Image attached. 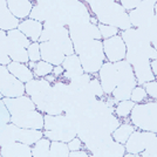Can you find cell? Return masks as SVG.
Masks as SVG:
<instances>
[{
  "instance_id": "45",
  "label": "cell",
  "mask_w": 157,
  "mask_h": 157,
  "mask_svg": "<svg viewBox=\"0 0 157 157\" xmlns=\"http://www.w3.org/2000/svg\"><path fill=\"white\" fill-rule=\"evenodd\" d=\"M155 15H157V0H156V4H155Z\"/></svg>"
},
{
  "instance_id": "19",
  "label": "cell",
  "mask_w": 157,
  "mask_h": 157,
  "mask_svg": "<svg viewBox=\"0 0 157 157\" xmlns=\"http://www.w3.org/2000/svg\"><path fill=\"white\" fill-rule=\"evenodd\" d=\"M0 154L2 157H31L32 145L15 141L13 143L0 147Z\"/></svg>"
},
{
  "instance_id": "32",
  "label": "cell",
  "mask_w": 157,
  "mask_h": 157,
  "mask_svg": "<svg viewBox=\"0 0 157 157\" xmlns=\"http://www.w3.org/2000/svg\"><path fill=\"white\" fill-rule=\"evenodd\" d=\"M98 27L100 29V33H101V36L102 39H108V38H111V36H115L120 34V29L116 28L114 26H110V25H105V24H98Z\"/></svg>"
},
{
  "instance_id": "37",
  "label": "cell",
  "mask_w": 157,
  "mask_h": 157,
  "mask_svg": "<svg viewBox=\"0 0 157 157\" xmlns=\"http://www.w3.org/2000/svg\"><path fill=\"white\" fill-rule=\"evenodd\" d=\"M141 156L143 157H157V134L150 144L147 147V149L141 152Z\"/></svg>"
},
{
  "instance_id": "7",
  "label": "cell",
  "mask_w": 157,
  "mask_h": 157,
  "mask_svg": "<svg viewBox=\"0 0 157 157\" xmlns=\"http://www.w3.org/2000/svg\"><path fill=\"white\" fill-rule=\"evenodd\" d=\"M130 121L140 130L157 134V102L136 103L130 113Z\"/></svg>"
},
{
  "instance_id": "30",
  "label": "cell",
  "mask_w": 157,
  "mask_h": 157,
  "mask_svg": "<svg viewBox=\"0 0 157 157\" xmlns=\"http://www.w3.org/2000/svg\"><path fill=\"white\" fill-rule=\"evenodd\" d=\"M95 74H89V73H83L82 75L76 76L75 78H73L69 81V85L72 86V88L74 90H78V89H83L85 87L88 86L89 81L92 80V78Z\"/></svg>"
},
{
  "instance_id": "33",
  "label": "cell",
  "mask_w": 157,
  "mask_h": 157,
  "mask_svg": "<svg viewBox=\"0 0 157 157\" xmlns=\"http://www.w3.org/2000/svg\"><path fill=\"white\" fill-rule=\"evenodd\" d=\"M147 98H148V94L145 92L143 86L137 85L132 90H131L130 100L132 102H135V103H141V102H143Z\"/></svg>"
},
{
  "instance_id": "38",
  "label": "cell",
  "mask_w": 157,
  "mask_h": 157,
  "mask_svg": "<svg viewBox=\"0 0 157 157\" xmlns=\"http://www.w3.org/2000/svg\"><path fill=\"white\" fill-rule=\"evenodd\" d=\"M0 121L4 123H10L11 122V114L7 109L6 105L2 98H0Z\"/></svg>"
},
{
  "instance_id": "15",
  "label": "cell",
  "mask_w": 157,
  "mask_h": 157,
  "mask_svg": "<svg viewBox=\"0 0 157 157\" xmlns=\"http://www.w3.org/2000/svg\"><path fill=\"white\" fill-rule=\"evenodd\" d=\"M155 4L156 0H142L135 10L128 12L132 27L138 28L155 15Z\"/></svg>"
},
{
  "instance_id": "6",
  "label": "cell",
  "mask_w": 157,
  "mask_h": 157,
  "mask_svg": "<svg viewBox=\"0 0 157 157\" xmlns=\"http://www.w3.org/2000/svg\"><path fill=\"white\" fill-rule=\"evenodd\" d=\"M75 53L78 55L85 73L89 74H98L100 68L107 61L102 40L88 41L87 44L76 48Z\"/></svg>"
},
{
  "instance_id": "36",
  "label": "cell",
  "mask_w": 157,
  "mask_h": 157,
  "mask_svg": "<svg viewBox=\"0 0 157 157\" xmlns=\"http://www.w3.org/2000/svg\"><path fill=\"white\" fill-rule=\"evenodd\" d=\"M145 89V92L148 94V96L154 100H157V81L152 80V81H148L142 85Z\"/></svg>"
},
{
  "instance_id": "31",
  "label": "cell",
  "mask_w": 157,
  "mask_h": 157,
  "mask_svg": "<svg viewBox=\"0 0 157 157\" xmlns=\"http://www.w3.org/2000/svg\"><path fill=\"white\" fill-rule=\"evenodd\" d=\"M88 88H89V90H90L98 98H103L105 96V92H103V88H102L101 82H100V78H98L96 74H95L92 78V80L89 81Z\"/></svg>"
},
{
  "instance_id": "2",
  "label": "cell",
  "mask_w": 157,
  "mask_h": 157,
  "mask_svg": "<svg viewBox=\"0 0 157 157\" xmlns=\"http://www.w3.org/2000/svg\"><path fill=\"white\" fill-rule=\"evenodd\" d=\"M2 100L11 114V123L19 128L44 129L45 117L28 95L25 94L18 98H2Z\"/></svg>"
},
{
  "instance_id": "26",
  "label": "cell",
  "mask_w": 157,
  "mask_h": 157,
  "mask_svg": "<svg viewBox=\"0 0 157 157\" xmlns=\"http://www.w3.org/2000/svg\"><path fill=\"white\" fill-rule=\"evenodd\" d=\"M69 148L66 142L61 141H52L49 148V157H68L69 156Z\"/></svg>"
},
{
  "instance_id": "28",
  "label": "cell",
  "mask_w": 157,
  "mask_h": 157,
  "mask_svg": "<svg viewBox=\"0 0 157 157\" xmlns=\"http://www.w3.org/2000/svg\"><path fill=\"white\" fill-rule=\"evenodd\" d=\"M136 105L135 102H132L130 98L129 100H123L117 102V105L115 107V115L118 118H127L128 116H130V113L134 108V105Z\"/></svg>"
},
{
  "instance_id": "39",
  "label": "cell",
  "mask_w": 157,
  "mask_h": 157,
  "mask_svg": "<svg viewBox=\"0 0 157 157\" xmlns=\"http://www.w3.org/2000/svg\"><path fill=\"white\" fill-rule=\"evenodd\" d=\"M141 1L142 0H118L121 6L123 7L127 12H130L132 10H135L141 4Z\"/></svg>"
},
{
  "instance_id": "44",
  "label": "cell",
  "mask_w": 157,
  "mask_h": 157,
  "mask_svg": "<svg viewBox=\"0 0 157 157\" xmlns=\"http://www.w3.org/2000/svg\"><path fill=\"white\" fill-rule=\"evenodd\" d=\"M45 78H46L48 82H51V83H54V82L56 81V78H55V76H54L53 74H52V75H51V74L46 75V76H45Z\"/></svg>"
},
{
  "instance_id": "46",
  "label": "cell",
  "mask_w": 157,
  "mask_h": 157,
  "mask_svg": "<svg viewBox=\"0 0 157 157\" xmlns=\"http://www.w3.org/2000/svg\"><path fill=\"white\" fill-rule=\"evenodd\" d=\"M82 1H83V2H86V4H89L92 0H82Z\"/></svg>"
},
{
  "instance_id": "16",
  "label": "cell",
  "mask_w": 157,
  "mask_h": 157,
  "mask_svg": "<svg viewBox=\"0 0 157 157\" xmlns=\"http://www.w3.org/2000/svg\"><path fill=\"white\" fill-rule=\"evenodd\" d=\"M40 44V54H41V60L49 62L54 66L62 65L63 60L66 58V54L60 47L53 42V41H44Z\"/></svg>"
},
{
  "instance_id": "18",
  "label": "cell",
  "mask_w": 157,
  "mask_h": 157,
  "mask_svg": "<svg viewBox=\"0 0 157 157\" xmlns=\"http://www.w3.org/2000/svg\"><path fill=\"white\" fill-rule=\"evenodd\" d=\"M18 29L24 33L32 42H39L41 33L44 29V22L31 19V18L21 20L18 26Z\"/></svg>"
},
{
  "instance_id": "20",
  "label": "cell",
  "mask_w": 157,
  "mask_h": 157,
  "mask_svg": "<svg viewBox=\"0 0 157 157\" xmlns=\"http://www.w3.org/2000/svg\"><path fill=\"white\" fill-rule=\"evenodd\" d=\"M6 4L11 13L19 20L26 19L27 17H29L34 5L32 0H6Z\"/></svg>"
},
{
  "instance_id": "3",
  "label": "cell",
  "mask_w": 157,
  "mask_h": 157,
  "mask_svg": "<svg viewBox=\"0 0 157 157\" xmlns=\"http://www.w3.org/2000/svg\"><path fill=\"white\" fill-rule=\"evenodd\" d=\"M26 95L32 98L38 110L48 115L63 114V108L54 94V89L51 82L45 78H32L25 83Z\"/></svg>"
},
{
  "instance_id": "5",
  "label": "cell",
  "mask_w": 157,
  "mask_h": 157,
  "mask_svg": "<svg viewBox=\"0 0 157 157\" xmlns=\"http://www.w3.org/2000/svg\"><path fill=\"white\" fill-rule=\"evenodd\" d=\"M44 136L51 141H61L68 143L71 140L78 136V131L72 120L65 114L48 115L45 114Z\"/></svg>"
},
{
  "instance_id": "47",
  "label": "cell",
  "mask_w": 157,
  "mask_h": 157,
  "mask_svg": "<svg viewBox=\"0 0 157 157\" xmlns=\"http://www.w3.org/2000/svg\"><path fill=\"white\" fill-rule=\"evenodd\" d=\"M4 98V96H2V95H1V93H0V98Z\"/></svg>"
},
{
  "instance_id": "40",
  "label": "cell",
  "mask_w": 157,
  "mask_h": 157,
  "mask_svg": "<svg viewBox=\"0 0 157 157\" xmlns=\"http://www.w3.org/2000/svg\"><path fill=\"white\" fill-rule=\"evenodd\" d=\"M67 144H68V148H69L71 151H76V150H80L82 148L83 142L81 141V138L78 137V136H76V137H74L73 140H71Z\"/></svg>"
},
{
  "instance_id": "10",
  "label": "cell",
  "mask_w": 157,
  "mask_h": 157,
  "mask_svg": "<svg viewBox=\"0 0 157 157\" xmlns=\"http://www.w3.org/2000/svg\"><path fill=\"white\" fill-rule=\"evenodd\" d=\"M7 41H8V55L11 60L27 63L29 61L27 47L32 44V41L18 28H14L7 32Z\"/></svg>"
},
{
  "instance_id": "27",
  "label": "cell",
  "mask_w": 157,
  "mask_h": 157,
  "mask_svg": "<svg viewBox=\"0 0 157 157\" xmlns=\"http://www.w3.org/2000/svg\"><path fill=\"white\" fill-rule=\"evenodd\" d=\"M12 60L8 55V41L7 32L0 29V65L7 66Z\"/></svg>"
},
{
  "instance_id": "1",
  "label": "cell",
  "mask_w": 157,
  "mask_h": 157,
  "mask_svg": "<svg viewBox=\"0 0 157 157\" xmlns=\"http://www.w3.org/2000/svg\"><path fill=\"white\" fill-rule=\"evenodd\" d=\"M105 95H111L117 102L129 100L131 90L137 86L132 66L127 60L105 61L98 73Z\"/></svg>"
},
{
  "instance_id": "34",
  "label": "cell",
  "mask_w": 157,
  "mask_h": 157,
  "mask_svg": "<svg viewBox=\"0 0 157 157\" xmlns=\"http://www.w3.org/2000/svg\"><path fill=\"white\" fill-rule=\"evenodd\" d=\"M27 53L29 61L38 62L41 60V54H40V44L39 42H32L29 46L27 47Z\"/></svg>"
},
{
  "instance_id": "41",
  "label": "cell",
  "mask_w": 157,
  "mask_h": 157,
  "mask_svg": "<svg viewBox=\"0 0 157 157\" xmlns=\"http://www.w3.org/2000/svg\"><path fill=\"white\" fill-rule=\"evenodd\" d=\"M65 73V68L62 67V65H59V66H54V68H53V75L55 76V78H61L62 76V74Z\"/></svg>"
},
{
  "instance_id": "43",
  "label": "cell",
  "mask_w": 157,
  "mask_h": 157,
  "mask_svg": "<svg viewBox=\"0 0 157 157\" xmlns=\"http://www.w3.org/2000/svg\"><path fill=\"white\" fill-rule=\"evenodd\" d=\"M150 66H151V71H152V73H154L155 78H157V59L156 60H151Z\"/></svg>"
},
{
  "instance_id": "23",
  "label": "cell",
  "mask_w": 157,
  "mask_h": 157,
  "mask_svg": "<svg viewBox=\"0 0 157 157\" xmlns=\"http://www.w3.org/2000/svg\"><path fill=\"white\" fill-rule=\"evenodd\" d=\"M44 137V131L39 129H29V128H19L17 130V141L21 143L33 145L36 141Z\"/></svg>"
},
{
  "instance_id": "14",
  "label": "cell",
  "mask_w": 157,
  "mask_h": 157,
  "mask_svg": "<svg viewBox=\"0 0 157 157\" xmlns=\"http://www.w3.org/2000/svg\"><path fill=\"white\" fill-rule=\"evenodd\" d=\"M102 44H103V51H105L107 61L117 62V61L125 59L127 46L120 34L108 38V39H103Z\"/></svg>"
},
{
  "instance_id": "25",
  "label": "cell",
  "mask_w": 157,
  "mask_h": 157,
  "mask_svg": "<svg viewBox=\"0 0 157 157\" xmlns=\"http://www.w3.org/2000/svg\"><path fill=\"white\" fill-rule=\"evenodd\" d=\"M49 148H51V140H48L47 137L44 136L33 144L32 156L49 157Z\"/></svg>"
},
{
  "instance_id": "12",
  "label": "cell",
  "mask_w": 157,
  "mask_h": 157,
  "mask_svg": "<svg viewBox=\"0 0 157 157\" xmlns=\"http://www.w3.org/2000/svg\"><path fill=\"white\" fill-rule=\"evenodd\" d=\"M0 93L4 98H18L26 94L25 83L15 78L4 65H0Z\"/></svg>"
},
{
  "instance_id": "11",
  "label": "cell",
  "mask_w": 157,
  "mask_h": 157,
  "mask_svg": "<svg viewBox=\"0 0 157 157\" xmlns=\"http://www.w3.org/2000/svg\"><path fill=\"white\" fill-rule=\"evenodd\" d=\"M69 29V36L73 41L74 51L87 44L92 40H102L101 33L96 24H93L92 21L87 22H80L68 27Z\"/></svg>"
},
{
  "instance_id": "35",
  "label": "cell",
  "mask_w": 157,
  "mask_h": 157,
  "mask_svg": "<svg viewBox=\"0 0 157 157\" xmlns=\"http://www.w3.org/2000/svg\"><path fill=\"white\" fill-rule=\"evenodd\" d=\"M114 1H117V0H92V1L88 4V6H89L90 12H92L93 14H95V13H98L101 8H103L105 6L109 5V4L114 2Z\"/></svg>"
},
{
  "instance_id": "21",
  "label": "cell",
  "mask_w": 157,
  "mask_h": 157,
  "mask_svg": "<svg viewBox=\"0 0 157 157\" xmlns=\"http://www.w3.org/2000/svg\"><path fill=\"white\" fill-rule=\"evenodd\" d=\"M7 68H8V71L12 73L15 78L20 80L21 82H24V83H26L28 81H31L32 78H34L33 71L27 66V63L11 61L7 65Z\"/></svg>"
},
{
  "instance_id": "17",
  "label": "cell",
  "mask_w": 157,
  "mask_h": 157,
  "mask_svg": "<svg viewBox=\"0 0 157 157\" xmlns=\"http://www.w3.org/2000/svg\"><path fill=\"white\" fill-rule=\"evenodd\" d=\"M62 67L65 68V73L62 74L61 78H63L68 82L85 73L82 65H81V61L78 59V55L76 53L67 55L62 62Z\"/></svg>"
},
{
  "instance_id": "48",
  "label": "cell",
  "mask_w": 157,
  "mask_h": 157,
  "mask_svg": "<svg viewBox=\"0 0 157 157\" xmlns=\"http://www.w3.org/2000/svg\"><path fill=\"white\" fill-rule=\"evenodd\" d=\"M0 156H1V154H0Z\"/></svg>"
},
{
  "instance_id": "13",
  "label": "cell",
  "mask_w": 157,
  "mask_h": 157,
  "mask_svg": "<svg viewBox=\"0 0 157 157\" xmlns=\"http://www.w3.org/2000/svg\"><path fill=\"white\" fill-rule=\"evenodd\" d=\"M155 136H156V132H152V131L135 130L125 142V152L141 156V152H143L147 149V147L150 144Z\"/></svg>"
},
{
  "instance_id": "8",
  "label": "cell",
  "mask_w": 157,
  "mask_h": 157,
  "mask_svg": "<svg viewBox=\"0 0 157 157\" xmlns=\"http://www.w3.org/2000/svg\"><path fill=\"white\" fill-rule=\"evenodd\" d=\"M100 24L110 25L118 28L120 31H125L132 27L129 19V14L118 1H114L109 5L101 8L98 13L94 14Z\"/></svg>"
},
{
  "instance_id": "22",
  "label": "cell",
  "mask_w": 157,
  "mask_h": 157,
  "mask_svg": "<svg viewBox=\"0 0 157 157\" xmlns=\"http://www.w3.org/2000/svg\"><path fill=\"white\" fill-rule=\"evenodd\" d=\"M20 20L11 13V11L7 7V4L5 2L0 8V29L8 32L11 29L18 28Z\"/></svg>"
},
{
  "instance_id": "42",
  "label": "cell",
  "mask_w": 157,
  "mask_h": 157,
  "mask_svg": "<svg viewBox=\"0 0 157 157\" xmlns=\"http://www.w3.org/2000/svg\"><path fill=\"white\" fill-rule=\"evenodd\" d=\"M69 156L71 157H78V156H83V157H87L89 156V152H87L85 150H76V151H71L69 152Z\"/></svg>"
},
{
  "instance_id": "9",
  "label": "cell",
  "mask_w": 157,
  "mask_h": 157,
  "mask_svg": "<svg viewBox=\"0 0 157 157\" xmlns=\"http://www.w3.org/2000/svg\"><path fill=\"white\" fill-rule=\"evenodd\" d=\"M83 144L93 156L123 157L125 154L124 144L116 142L111 135L105 136V137L92 138Z\"/></svg>"
},
{
  "instance_id": "4",
  "label": "cell",
  "mask_w": 157,
  "mask_h": 157,
  "mask_svg": "<svg viewBox=\"0 0 157 157\" xmlns=\"http://www.w3.org/2000/svg\"><path fill=\"white\" fill-rule=\"evenodd\" d=\"M92 19L89 6L82 0H56L54 13L48 20L69 27L80 22H87Z\"/></svg>"
},
{
  "instance_id": "29",
  "label": "cell",
  "mask_w": 157,
  "mask_h": 157,
  "mask_svg": "<svg viewBox=\"0 0 157 157\" xmlns=\"http://www.w3.org/2000/svg\"><path fill=\"white\" fill-rule=\"evenodd\" d=\"M53 68H54V65L46 62L44 60H40L35 63L32 71L34 74V78H45L48 74H52Z\"/></svg>"
},
{
  "instance_id": "24",
  "label": "cell",
  "mask_w": 157,
  "mask_h": 157,
  "mask_svg": "<svg viewBox=\"0 0 157 157\" xmlns=\"http://www.w3.org/2000/svg\"><path fill=\"white\" fill-rule=\"evenodd\" d=\"M136 130L135 125L130 124V123H121L115 130L113 131L111 136L113 138L121 144H125L128 141V138L130 137V135Z\"/></svg>"
}]
</instances>
